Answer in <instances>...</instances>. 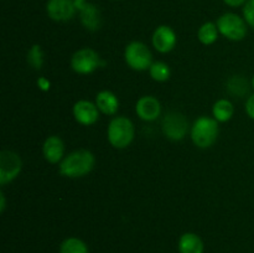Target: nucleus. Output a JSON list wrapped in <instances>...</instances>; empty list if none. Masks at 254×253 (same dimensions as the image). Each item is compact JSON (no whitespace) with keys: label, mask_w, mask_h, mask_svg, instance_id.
Masks as SVG:
<instances>
[{"label":"nucleus","mask_w":254,"mask_h":253,"mask_svg":"<svg viewBox=\"0 0 254 253\" xmlns=\"http://www.w3.org/2000/svg\"><path fill=\"white\" fill-rule=\"evenodd\" d=\"M96 165V156L87 149H77L67 154L60 163L59 171L68 179H79L88 175Z\"/></svg>","instance_id":"obj_1"},{"label":"nucleus","mask_w":254,"mask_h":253,"mask_svg":"<svg viewBox=\"0 0 254 253\" xmlns=\"http://www.w3.org/2000/svg\"><path fill=\"white\" fill-rule=\"evenodd\" d=\"M218 133V122L206 116L198 117L190 128L191 140L200 149L211 148L217 140Z\"/></svg>","instance_id":"obj_2"},{"label":"nucleus","mask_w":254,"mask_h":253,"mask_svg":"<svg viewBox=\"0 0 254 253\" xmlns=\"http://www.w3.org/2000/svg\"><path fill=\"white\" fill-rule=\"evenodd\" d=\"M134 136H135V128L130 119L124 116L114 117L111 119L107 128V138L113 148H128L134 140Z\"/></svg>","instance_id":"obj_3"},{"label":"nucleus","mask_w":254,"mask_h":253,"mask_svg":"<svg viewBox=\"0 0 254 253\" xmlns=\"http://www.w3.org/2000/svg\"><path fill=\"white\" fill-rule=\"evenodd\" d=\"M216 24L220 34L231 41H242L247 36V22L236 12H225L218 17Z\"/></svg>","instance_id":"obj_4"},{"label":"nucleus","mask_w":254,"mask_h":253,"mask_svg":"<svg viewBox=\"0 0 254 253\" xmlns=\"http://www.w3.org/2000/svg\"><path fill=\"white\" fill-rule=\"evenodd\" d=\"M126 63L134 71H146L153 63V54L144 42L131 41L124 51Z\"/></svg>","instance_id":"obj_5"},{"label":"nucleus","mask_w":254,"mask_h":253,"mask_svg":"<svg viewBox=\"0 0 254 253\" xmlns=\"http://www.w3.org/2000/svg\"><path fill=\"white\" fill-rule=\"evenodd\" d=\"M71 67L78 74L93 73L98 67H101V57L96 50L83 47L72 55Z\"/></svg>","instance_id":"obj_6"},{"label":"nucleus","mask_w":254,"mask_h":253,"mask_svg":"<svg viewBox=\"0 0 254 253\" xmlns=\"http://www.w3.org/2000/svg\"><path fill=\"white\" fill-rule=\"evenodd\" d=\"M161 129L164 135L170 140H183L189 133V122L184 114L179 112H170L164 117Z\"/></svg>","instance_id":"obj_7"},{"label":"nucleus","mask_w":254,"mask_h":253,"mask_svg":"<svg viewBox=\"0 0 254 253\" xmlns=\"http://www.w3.org/2000/svg\"><path fill=\"white\" fill-rule=\"evenodd\" d=\"M22 169L21 158L11 150H1L0 153V185L4 186L11 183Z\"/></svg>","instance_id":"obj_8"},{"label":"nucleus","mask_w":254,"mask_h":253,"mask_svg":"<svg viewBox=\"0 0 254 253\" xmlns=\"http://www.w3.org/2000/svg\"><path fill=\"white\" fill-rule=\"evenodd\" d=\"M46 12L54 21L64 22L73 19L77 9L73 0H49L46 4Z\"/></svg>","instance_id":"obj_9"},{"label":"nucleus","mask_w":254,"mask_h":253,"mask_svg":"<svg viewBox=\"0 0 254 253\" xmlns=\"http://www.w3.org/2000/svg\"><path fill=\"white\" fill-rule=\"evenodd\" d=\"M72 113H73L77 123H79L81 126H89L97 123L101 112H99L98 107L93 102L87 101V99H79L74 103L73 108H72Z\"/></svg>","instance_id":"obj_10"},{"label":"nucleus","mask_w":254,"mask_h":253,"mask_svg":"<svg viewBox=\"0 0 254 253\" xmlns=\"http://www.w3.org/2000/svg\"><path fill=\"white\" fill-rule=\"evenodd\" d=\"M176 41L178 37L175 31L168 25H160L156 27L151 36V44L154 49L160 54H168L173 51L174 47L176 46Z\"/></svg>","instance_id":"obj_11"},{"label":"nucleus","mask_w":254,"mask_h":253,"mask_svg":"<svg viewBox=\"0 0 254 253\" xmlns=\"http://www.w3.org/2000/svg\"><path fill=\"white\" fill-rule=\"evenodd\" d=\"M135 113L141 121L154 122L160 117L161 103L154 96H143L136 101Z\"/></svg>","instance_id":"obj_12"},{"label":"nucleus","mask_w":254,"mask_h":253,"mask_svg":"<svg viewBox=\"0 0 254 253\" xmlns=\"http://www.w3.org/2000/svg\"><path fill=\"white\" fill-rule=\"evenodd\" d=\"M42 154L50 164H60L64 158V143L60 136L50 135L42 144Z\"/></svg>","instance_id":"obj_13"},{"label":"nucleus","mask_w":254,"mask_h":253,"mask_svg":"<svg viewBox=\"0 0 254 253\" xmlns=\"http://www.w3.org/2000/svg\"><path fill=\"white\" fill-rule=\"evenodd\" d=\"M96 106L106 116H114L119 109V99L112 91L104 89L96 96Z\"/></svg>","instance_id":"obj_14"},{"label":"nucleus","mask_w":254,"mask_h":253,"mask_svg":"<svg viewBox=\"0 0 254 253\" xmlns=\"http://www.w3.org/2000/svg\"><path fill=\"white\" fill-rule=\"evenodd\" d=\"M79 20L82 25L86 27L88 31H97L101 29L102 25V16L101 11L94 4H88L79 11Z\"/></svg>","instance_id":"obj_15"},{"label":"nucleus","mask_w":254,"mask_h":253,"mask_svg":"<svg viewBox=\"0 0 254 253\" xmlns=\"http://www.w3.org/2000/svg\"><path fill=\"white\" fill-rule=\"evenodd\" d=\"M178 248L180 253H203L205 246L200 236L193 232H186L179 238Z\"/></svg>","instance_id":"obj_16"},{"label":"nucleus","mask_w":254,"mask_h":253,"mask_svg":"<svg viewBox=\"0 0 254 253\" xmlns=\"http://www.w3.org/2000/svg\"><path fill=\"white\" fill-rule=\"evenodd\" d=\"M235 114V107H233L232 102L228 99L222 98L218 99L212 107V116L218 123H226L230 121Z\"/></svg>","instance_id":"obj_17"},{"label":"nucleus","mask_w":254,"mask_h":253,"mask_svg":"<svg viewBox=\"0 0 254 253\" xmlns=\"http://www.w3.org/2000/svg\"><path fill=\"white\" fill-rule=\"evenodd\" d=\"M218 34H220V31H218L217 24L212 21H207L198 27L197 39L202 45L210 46V45L215 44L216 40L218 39Z\"/></svg>","instance_id":"obj_18"},{"label":"nucleus","mask_w":254,"mask_h":253,"mask_svg":"<svg viewBox=\"0 0 254 253\" xmlns=\"http://www.w3.org/2000/svg\"><path fill=\"white\" fill-rule=\"evenodd\" d=\"M227 91L235 97H245L250 91V84L245 77L232 76L227 81Z\"/></svg>","instance_id":"obj_19"},{"label":"nucleus","mask_w":254,"mask_h":253,"mask_svg":"<svg viewBox=\"0 0 254 253\" xmlns=\"http://www.w3.org/2000/svg\"><path fill=\"white\" fill-rule=\"evenodd\" d=\"M60 253H89L88 246L77 237H68L62 241Z\"/></svg>","instance_id":"obj_20"},{"label":"nucleus","mask_w":254,"mask_h":253,"mask_svg":"<svg viewBox=\"0 0 254 253\" xmlns=\"http://www.w3.org/2000/svg\"><path fill=\"white\" fill-rule=\"evenodd\" d=\"M149 74L151 78L156 82H165L170 78L171 69L168 63L163 61H156L153 62L149 68Z\"/></svg>","instance_id":"obj_21"},{"label":"nucleus","mask_w":254,"mask_h":253,"mask_svg":"<svg viewBox=\"0 0 254 253\" xmlns=\"http://www.w3.org/2000/svg\"><path fill=\"white\" fill-rule=\"evenodd\" d=\"M45 61V55L42 51V47L40 45L35 44L30 47L29 52H27V63L32 67L34 69L39 71L42 68Z\"/></svg>","instance_id":"obj_22"},{"label":"nucleus","mask_w":254,"mask_h":253,"mask_svg":"<svg viewBox=\"0 0 254 253\" xmlns=\"http://www.w3.org/2000/svg\"><path fill=\"white\" fill-rule=\"evenodd\" d=\"M243 19L246 20L248 26L254 29V0H248L243 5Z\"/></svg>","instance_id":"obj_23"},{"label":"nucleus","mask_w":254,"mask_h":253,"mask_svg":"<svg viewBox=\"0 0 254 253\" xmlns=\"http://www.w3.org/2000/svg\"><path fill=\"white\" fill-rule=\"evenodd\" d=\"M246 113L251 119L254 121V93L251 94L246 101Z\"/></svg>","instance_id":"obj_24"},{"label":"nucleus","mask_w":254,"mask_h":253,"mask_svg":"<svg viewBox=\"0 0 254 253\" xmlns=\"http://www.w3.org/2000/svg\"><path fill=\"white\" fill-rule=\"evenodd\" d=\"M36 83H37V87H39L42 92H47L50 91V88H51V82H50L46 77H39Z\"/></svg>","instance_id":"obj_25"},{"label":"nucleus","mask_w":254,"mask_h":253,"mask_svg":"<svg viewBox=\"0 0 254 253\" xmlns=\"http://www.w3.org/2000/svg\"><path fill=\"white\" fill-rule=\"evenodd\" d=\"M247 1H248V0H223V2H225L226 5H228V6H231V7L242 6V5H245Z\"/></svg>","instance_id":"obj_26"},{"label":"nucleus","mask_w":254,"mask_h":253,"mask_svg":"<svg viewBox=\"0 0 254 253\" xmlns=\"http://www.w3.org/2000/svg\"><path fill=\"white\" fill-rule=\"evenodd\" d=\"M73 1H74V6H76L77 11L78 12L81 11V10L83 9L87 4H88V2H87V0H73Z\"/></svg>","instance_id":"obj_27"},{"label":"nucleus","mask_w":254,"mask_h":253,"mask_svg":"<svg viewBox=\"0 0 254 253\" xmlns=\"http://www.w3.org/2000/svg\"><path fill=\"white\" fill-rule=\"evenodd\" d=\"M5 207H6V202H5V195H4V192H0V212H4Z\"/></svg>","instance_id":"obj_28"},{"label":"nucleus","mask_w":254,"mask_h":253,"mask_svg":"<svg viewBox=\"0 0 254 253\" xmlns=\"http://www.w3.org/2000/svg\"><path fill=\"white\" fill-rule=\"evenodd\" d=\"M252 87H253V89H254V76H253V78H252Z\"/></svg>","instance_id":"obj_29"}]
</instances>
